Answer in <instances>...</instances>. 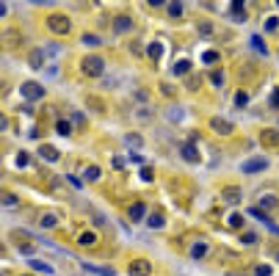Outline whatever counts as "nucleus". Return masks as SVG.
I'll use <instances>...</instances> for the list:
<instances>
[{
	"label": "nucleus",
	"mask_w": 279,
	"mask_h": 276,
	"mask_svg": "<svg viewBox=\"0 0 279 276\" xmlns=\"http://www.w3.org/2000/svg\"><path fill=\"white\" fill-rule=\"evenodd\" d=\"M144 224H147V229H163V226H166V218H163L161 213H149V218H147Z\"/></svg>",
	"instance_id": "412c9836"
},
{
	"label": "nucleus",
	"mask_w": 279,
	"mask_h": 276,
	"mask_svg": "<svg viewBox=\"0 0 279 276\" xmlns=\"http://www.w3.org/2000/svg\"><path fill=\"white\" fill-rule=\"evenodd\" d=\"M28 265L34 268V271H39V274H44V276H53V274H56V271H53V265H47V262H42V259H36V257L28 259Z\"/></svg>",
	"instance_id": "a211bd4d"
},
{
	"label": "nucleus",
	"mask_w": 279,
	"mask_h": 276,
	"mask_svg": "<svg viewBox=\"0 0 279 276\" xmlns=\"http://www.w3.org/2000/svg\"><path fill=\"white\" fill-rule=\"evenodd\" d=\"M252 276H274V271H271V265H265V262H257Z\"/></svg>",
	"instance_id": "a878e982"
},
{
	"label": "nucleus",
	"mask_w": 279,
	"mask_h": 276,
	"mask_svg": "<svg viewBox=\"0 0 279 276\" xmlns=\"http://www.w3.org/2000/svg\"><path fill=\"white\" fill-rule=\"evenodd\" d=\"M80 42H83L86 47H89V44H92V47H94V44H100L102 39H100V36H97V34H83V39H80Z\"/></svg>",
	"instance_id": "c756f323"
},
{
	"label": "nucleus",
	"mask_w": 279,
	"mask_h": 276,
	"mask_svg": "<svg viewBox=\"0 0 279 276\" xmlns=\"http://www.w3.org/2000/svg\"><path fill=\"white\" fill-rule=\"evenodd\" d=\"M166 9H169V14H171V17H174V19H177L180 14H183V6H180V3H169Z\"/></svg>",
	"instance_id": "2f4dec72"
},
{
	"label": "nucleus",
	"mask_w": 279,
	"mask_h": 276,
	"mask_svg": "<svg viewBox=\"0 0 279 276\" xmlns=\"http://www.w3.org/2000/svg\"><path fill=\"white\" fill-rule=\"evenodd\" d=\"M254 207H260V210H265V213H277L279 210V196L277 193H271V190H260V196H257V205Z\"/></svg>",
	"instance_id": "0eeeda50"
},
{
	"label": "nucleus",
	"mask_w": 279,
	"mask_h": 276,
	"mask_svg": "<svg viewBox=\"0 0 279 276\" xmlns=\"http://www.w3.org/2000/svg\"><path fill=\"white\" fill-rule=\"evenodd\" d=\"M191 72V61L188 58H183L180 64H174V75H188Z\"/></svg>",
	"instance_id": "cd10ccee"
},
{
	"label": "nucleus",
	"mask_w": 279,
	"mask_h": 276,
	"mask_svg": "<svg viewBox=\"0 0 279 276\" xmlns=\"http://www.w3.org/2000/svg\"><path fill=\"white\" fill-rule=\"evenodd\" d=\"M232 11H235V22H246V9L241 6V3H232Z\"/></svg>",
	"instance_id": "c85d7f7f"
},
{
	"label": "nucleus",
	"mask_w": 279,
	"mask_h": 276,
	"mask_svg": "<svg viewBox=\"0 0 279 276\" xmlns=\"http://www.w3.org/2000/svg\"><path fill=\"white\" fill-rule=\"evenodd\" d=\"M125 274L127 276H152L155 274V262L152 259H147V257H133L130 262H127Z\"/></svg>",
	"instance_id": "f257e3e1"
},
{
	"label": "nucleus",
	"mask_w": 279,
	"mask_h": 276,
	"mask_svg": "<svg viewBox=\"0 0 279 276\" xmlns=\"http://www.w3.org/2000/svg\"><path fill=\"white\" fill-rule=\"evenodd\" d=\"M75 246L77 249H97V246H100V232L92 229V226H83V229L75 235Z\"/></svg>",
	"instance_id": "7ed1b4c3"
},
{
	"label": "nucleus",
	"mask_w": 279,
	"mask_h": 276,
	"mask_svg": "<svg viewBox=\"0 0 279 276\" xmlns=\"http://www.w3.org/2000/svg\"><path fill=\"white\" fill-rule=\"evenodd\" d=\"M210 80H213V86H216V88H221L224 83H227V75H224V72H219V69H213V72H210Z\"/></svg>",
	"instance_id": "393cba45"
},
{
	"label": "nucleus",
	"mask_w": 279,
	"mask_h": 276,
	"mask_svg": "<svg viewBox=\"0 0 279 276\" xmlns=\"http://www.w3.org/2000/svg\"><path fill=\"white\" fill-rule=\"evenodd\" d=\"M44 61H47V50H44V47H36V50H31V55H28V67L42 69Z\"/></svg>",
	"instance_id": "ddd939ff"
},
{
	"label": "nucleus",
	"mask_w": 279,
	"mask_h": 276,
	"mask_svg": "<svg viewBox=\"0 0 279 276\" xmlns=\"http://www.w3.org/2000/svg\"><path fill=\"white\" fill-rule=\"evenodd\" d=\"M0 199H3V207H19V205H22V202H19L11 190H3V193H0Z\"/></svg>",
	"instance_id": "b1692460"
},
{
	"label": "nucleus",
	"mask_w": 279,
	"mask_h": 276,
	"mask_svg": "<svg viewBox=\"0 0 279 276\" xmlns=\"http://www.w3.org/2000/svg\"><path fill=\"white\" fill-rule=\"evenodd\" d=\"M39 224H42L44 229H56V226L61 224V218L56 216V213H42V216H39Z\"/></svg>",
	"instance_id": "6ab92c4d"
},
{
	"label": "nucleus",
	"mask_w": 279,
	"mask_h": 276,
	"mask_svg": "<svg viewBox=\"0 0 279 276\" xmlns=\"http://www.w3.org/2000/svg\"><path fill=\"white\" fill-rule=\"evenodd\" d=\"M113 25H116L119 34H127V31H133V17H130V14H116Z\"/></svg>",
	"instance_id": "f3484780"
},
{
	"label": "nucleus",
	"mask_w": 279,
	"mask_h": 276,
	"mask_svg": "<svg viewBox=\"0 0 279 276\" xmlns=\"http://www.w3.org/2000/svg\"><path fill=\"white\" fill-rule=\"evenodd\" d=\"M279 28V17H271L268 22H265V31H277Z\"/></svg>",
	"instance_id": "e433bc0d"
},
{
	"label": "nucleus",
	"mask_w": 279,
	"mask_h": 276,
	"mask_svg": "<svg viewBox=\"0 0 279 276\" xmlns=\"http://www.w3.org/2000/svg\"><path fill=\"white\" fill-rule=\"evenodd\" d=\"M80 268H83L86 274H94V276H116V274H113V268H100V265H92V262H86V259H80Z\"/></svg>",
	"instance_id": "dca6fc26"
},
{
	"label": "nucleus",
	"mask_w": 279,
	"mask_h": 276,
	"mask_svg": "<svg viewBox=\"0 0 279 276\" xmlns=\"http://www.w3.org/2000/svg\"><path fill=\"white\" fill-rule=\"evenodd\" d=\"M224 224H227V229H232V232H243V226H246V216L243 213H229L227 216V221H224Z\"/></svg>",
	"instance_id": "f8f14e48"
},
{
	"label": "nucleus",
	"mask_w": 279,
	"mask_h": 276,
	"mask_svg": "<svg viewBox=\"0 0 279 276\" xmlns=\"http://www.w3.org/2000/svg\"><path fill=\"white\" fill-rule=\"evenodd\" d=\"M147 52H149V58H161V44H158V42H155V44H149V50H147Z\"/></svg>",
	"instance_id": "72a5a7b5"
},
{
	"label": "nucleus",
	"mask_w": 279,
	"mask_h": 276,
	"mask_svg": "<svg viewBox=\"0 0 279 276\" xmlns=\"http://www.w3.org/2000/svg\"><path fill=\"white\" fill-rule=\"evenodd\" d=\"M80 69H83V75H89V78H102L105 58H102V55H86V58L80 61Z\"/></svg>",
	"instance_id": "f03ea898"
},
{
	"label": "nucleus",
	"mask_w": 279,
	"mask_h": 276,
	"mask_svg": "<svg viewBox=\"0 0 279 276\" xmlns=\"http://www.w3.org/2000/svg\"><path fill=\"white\" fill-rule=\"evenodd\" d=\"M47 28H50L56 36H67L72 31V22H69L67 14H50L47 17Z\"/></svg>",
	"instance_id": "20e7f679"
},
{
	"label": "nucleus",
	"mask_w": 279,
	"mask_h": 276,
	"mask_svg": "<svg viewBox=\"0 0 279 276\" xmlns=\"http://www.w3.org/2000/svg\"><path fill=\"white\" fill-rule=\"evenodd\" d=\"M246 103H249V94H246V91H238L235 94V108H246Z\"/></svg>",
	"instance_id": "7c9ffc66"
},
{
	"label": "nucleus",
	"mask_w": 279,
	"mask_h": 276,
	"mask_svg": "<svg viewBox=\"0 0 279 276\" xmlns=\"http://www.w3.org/2000/svg\"><path fill=\"white\" fill-rule=\"evenodd\" d=\"M147 216H149V207H147V202H141V199L127 207V221H133V224L147 221Z\"/></svg>",
	"instance_id": "6e6552de"
},
{
	"label": "nucleus",
	"mask_w": 279,
	"mask_h": 276,
	"mask_svg": "<svg viewBox=\"0 0 279 276\" xmlns=\"http://www.w3.org/2000/svg\"><path fill=\"white\" fill-rule=\"evenodd\" d=\"M205 61H207V64H216V61H219V52H216V50H207V52H205Z\"/></svg>",
	"instance_id": "c9c22d12"
},
{
	"label": "nucleus",
	"mask_w": 279,
	"mask_h": 276,
	"mask_svg": "<svg viewBox=\"0 0 279 276\" xmlns=\"http://www.w3.org/2000/svg\"><path fill=\"white\" fill-rule=\"evenodd\" d=\"M271 105H274V108H279V88H274V91H271Z\"/></svg>",
	"instance_id": "58836bf2"
},
{
	"label": "nucleus",
	"mask_w": 279,
	"mask_h": 276,
	"mask_svg": "<svg viewBox=\"0 0 279 276\" xmlns=\"http://www.w3.org/2000/svg\"><path fill=\"white\" fill-rule=\"evenodd\" d=\"M210 127H213V133H216V136H232V133H235L232 121L221 119V116H213V119H210Z\"/></svg>",
	"instance_id": "9d476101"
},
{
	"label": "nucleus",
	"mask_w": 279,
	"mask_h": 276,
	"mask_svg": "<svg viewBox=\"0 0 279 276\" xmlns=\"http://www.w3.org/2000/svg\"><path fill=\"white\" fill-rule=\"evenodd\" d=\"M260 141L265 144V147H279V133H277V130H262Z\"/></svg>",
	"instance_id": "aec40b11"
},
{
	"label": "nucleus",
	"mask_w": 279,
	"mask_h": 276,
	"mask_svg": "<svg viewBox=\"0 0 279 276\" xmlns=\"http://www.w3.org/2000/svg\"><path fill=\"white\" fill-rule=\"evenodd\" d=\"M19 94L36 103V100H44V86L42 83H36V80H22V86H19Z\"/></svg>",
	"instance_id": "423d86ee"
},
{
	"label": "nucleus",
	"mask_w": 279,
	"mask_h": 276,
	"mask_svg": "<svg viewBox=\"0 0 279 276\" xmlns=\"http://www.w3.org/2000/svg\"><path fill=\"white\" fill-rule=\"evenodd\" d=\"M22 276H34V274H22Z\"/></svg>",
	"instance_id": "79ce46f5"
},
{
	"label": "nucleus",
	"mask_w": 279,
	"mask_h": 276,
	"mask_svg": "<svg viewBox=\"0 0 279 276\" xmlns=\"http://www.w3.org/2000/svg\"><path fill=\"white\" fill-rule=\"evenodd\" d=\"M274 257H277V262H279V251H274Z\"/></svg>",
	"instance_id": "a19ab883"
},
{
	"label": "nucleus",
	"mask_w": 279,
	"mask_h": 276,
	"mask_svg": "<svg viewBox=\"0 0 279 276\" xmlns=\"http://www.w3.org/2000/svg\"><path fill=\"white\" fill-rule=\"evenodd\" d=\"M180 155L186 157L188 163H199V152H196V149H194V147H191V144H186V147L180 149Z\"/></svg>",
	"instance_id": "5701e85b"
},
{
	"label": "nucleus",
	"mask_w": 279,
	"mask_h": 276,
	"mask_svg": "<svg viewBox=\"0 0 279 276\" xmlns=\"http://www.w3.org/2000/svg\"><path fill=\"white\" fill-rule=\"evenodd\" d=\"M252 47H254L257 52H260V55H268V47L262 44V36H257V34L252 36Z\"/></svg>",
	"instance_id": "bb28decb"
},
{
	"label": "nucleus",
	"mask_w": 279,
	"mask_h": 276,
	"mask_svg": "<svg viewBox=\"0 0 279 276\" xmlns=\"http://www.w3.org/2000/svg\"><path fill=\"white\" fill-rule=\"evenodd\" d=\"M39 155H42V160H47V163H58L61 160L58 149L53 147V144H42V147H39Z\"/></svg>",
	"instance_id": "2eb2a0df"
},
{
	"label": "nucleus",
	"mask_w": 279,
	"mask_h": 276,
	"mask_svg": "<svg viewBox=\"0 0 279 276\" xmlns=\"http://www.w3.org/2000/svg\"><path fill=\"white\" fill-rule=\"evenodd\" d=\"M169 119H171V121H180V119H183V111H180V108H171V111H169Z\"/></svg>",
	"instance_id": "4c0bfd02"
},
{
	"label": "nucleus",
	"mask_w": 279,
	"mask_h": 276,
	"mask_svg": "<svg viewBox=\"0 0 279 276\" xmlns=\"http://www.w3.org/2000/svg\"><path fill=\"white\" fill-rule=\"evenodd\" d=\"M238 241H241V246H246V249H254V246H260V235L252 232V229H243V232H238Z\"/></svg>",
	"instance_id": "4468645a"
},
{
	"label": "nucleus",
	"mask_w": 279,
	"mask_h": 276,
	"mask_svg": "<svg viewBox=\"0 0 279 276\" xmlns=\"http://www.w3.org/2000/svg\"><path fill=\"white\" fill-rule=\"evenodd\" d=\"M224 276H249V274H238V271H229V274H224Z\"/></svg>",
	"instance_id": "ea45409f"
},
{
	"label": "nucleus",
	"mask_w": 279,
	"mask_h": 276,
	"mask_svg": "<svg viewBox=\"0 0 279 276\" xmlns=\"http://www.w3.org/2000/svg\"><path fill=\"white\" fill-rule=\"evenodd\" d=\"M241 193H243V190L238 188V185H224V188H221V202L238 205V202H241Z\"/></svg>",
	"instance_id": "9b49d317"
},
{
	"label": "nucleus",
	"mask_w": 279,
	"mask_h": 276,
	"mask_svg": "<svg viewBox=\"0 0 279 276\" xmlns=\"http://www.w3.org/2000/svg\"><path fill=\"white\" fill-rule=\"evenodd\" d=\"M265 169H268V157H249V160L241 163V172L243 174H260Z\"/></svg>",
	"instance_id": "1a4fd4ad"
},
{
	"label": "nucleus",
	"mask_w": 279,
	"mask_h": 276,
	"mask_svg": "<svg viewBox=\"0 0 279 276\" xmlns=\"http://www.w3.org/2000/svg\"><path fill=\"white\" fill-rule=\"evenodd\" d=\"M56 130H58L61 136H69V133H72V127H69V121H64V119H61L58 124H56Z\"/></svg>",
	"instance_id": "473e14b6"
},
{
	"label": "nucleus",
	"mask_w": 279,
	"mask_h": 276,
	"mask_svg": "<svg viewBox=\"0 0 279 276\" xmlns=\"http://www.w3.org/2000/svg\"><path fill=\"white\" fill-rule=\"evenodd\" d=\"M100 177H102L100 166H86V169H83V180L86 182H97Z\"/></svg>",
	"instance_id": "4be33fe9"
},
{
	"label": "nucleus",
	"mask_w": 279,
	"mask_h": 276,
	"mask_svg": "<svg viewBox=\"0 0 279 276\" xmlns=\"http://www.w3.org/2000/svg\"><path fill=\"white\" fill-rule=\"evenodd\" d=\"M210 251H213L210 241L199 238V241H194V243H191V249H188V257L194 259V262H202V259H207V257H210Z\"/></svg>",
	"instance_id": "39448f33"
},
{
	"label": "nucleus",
	"mask_w": 279,
	"mask_h": 276,
	"mask_svg": "<svg viewBox=\"0 0 279 276\" xmlns=\"http://www.w3.org/2000/svg\"><path fill=\"white\" fill-rule=\"evenodd\" d=\"M125 141L130 144V147H141V144H144V141H141V136H133V133H130V136H127Z\"/></svg>",
	"instance_id": "f704fd0d"
}]
</instances>
